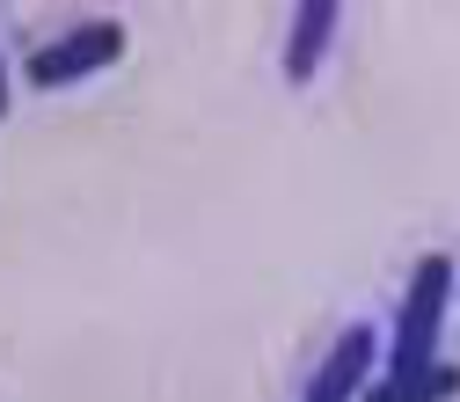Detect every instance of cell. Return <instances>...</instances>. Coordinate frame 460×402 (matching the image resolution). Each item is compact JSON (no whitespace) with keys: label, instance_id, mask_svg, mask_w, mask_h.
Returning <instances> with one entry per match:
<instances>
[{"label":"cell","instance_id":"7","mask_svg":"<svg viewBox=\"0 0 460 402\" xmlns=\"http://www.w3.org/2000/svg\"><path fill=\"white\" fill-rule=\"evenodd\" d=\"M453 293H460V285H453Z\"/></svg>","mask_w":460,"mask_h":402},{"label":"cell","instance_id":"3","mask_svg":"<svg viewBox=\"0 0 460 402\" xmlns=\"http://www.w3.org/2000/svg\"><path fill=\"white\" fill-rule=\"evenodd\" d=\"M366 388H373V329H343L329 344V359L314 366L300 402H358Z\"/></svg>","mask_w":460,"mask_h":402},{"label":"cell","instance_id":"1","mask_svg":"<svg viewBox=\"0 0 460 402\" xmlns=\"http://www.w3.org/2000/svg\"><path fill=\"white\" fill-rule=\"evenodd\" d=\"M453 256L446 249H431V256H417V271H410V293H402V308H394V352H387V373H417V366H431L438 359V329H446V308H453Z\"/></svg>","mask_w":460,"mask_h":402},{"label":"cell","instance_id":"2","mask_svg":"<svg viewBox=\"0 0 460 402\" xmlns=\"http://www.w3.org/2000/svg\"><path fill=\"white\" fill-rule=\"evenodd\" d=\"M125 44H132L125 22H81V30H66V37L37 44L30 67H22V81H30V88H74V81H88V74H102V67H118Z\"/></svg>","mask_w":460,"mask_h":402},{"label":"cell","instance_id":"6","mask_svg":"<svg viewBox=\"0 0 460 402\" xmlns=\"http://www.w3.org/2000/svg\"><path fill=\"white\" fill-rule=\"evenodd\" d=\"M8 95H15V81H8V59H0V118H8Z\"/></svg>","mask_w":460,"mask_h":402},{"label":"cell","instance_id":"5","mask_svg":"<svg viewBox=\"0 0 460 402\" xmlns=\"http://www.w3.org/2000/svg\"><path fill=\"white\" fill-rule=\"evenodd\" d=\"M446 395H460V366H453V359H431V366H417V373L373 380L358 402H446Z\"/></svg>","mask_w":460,"mask_h":402},{"label":"cell","instance_id":"4","mask_svg":"<svg viewBox=\"0 0 460 402\" xmlns=\"http://www.w3.org/2000/svg\"><path fill=\"white\" fill-rule=\"evenodd\" d=\"M336 30H343V8H336V0H307V8L293 15V37H285V81H293V88L322 74Z\"/></svg>","mask_w":460,"mask_h":402}]
</instances>
